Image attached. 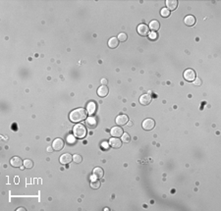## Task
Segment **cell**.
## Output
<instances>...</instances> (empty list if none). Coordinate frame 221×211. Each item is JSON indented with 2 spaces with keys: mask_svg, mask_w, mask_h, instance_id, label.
Masks as SVG:
<instances>
[{
  "mask_svg": "<svg viewBox=\"0 0 221 211\" xmlns=\"http://www.w3.org/2000/svg\"><path fill=\"white\" fill-rule=\"evenodd\" d=\"M69 118L71 122H74V123H79V122H82L84 120H86L88 118V113L84 108H77L70 113Z\"/></svg>",
  "mask_w": 221,
  "mask_h": 211,
  "instance_id": "cell-1",
  "label": "cell"
},
{
  "mask_svg": "<svg viewBox=\"0 0 221 211\" xmlns=\"http://www.w3.org/2000/svg\"><path fill=\"white\" fill-rule=\"evenodd\" d=\"M87 129L86 127H84L83 124H77V125L74 126V128H73V133H74V135L77 138V139H84V138H86L87 135Z\"/></svg>",
  "mask_w": 221,
  "mask_h": 211,
  "instance_id": "cell-2",
  "label": "cell"
},
{
  "mask_svg": "<svg viewBox=\"0 0 221 211\" xmlns=\"http://www.w3.org/2000/svg\"><path fill=\"white\" fill-rule=\"evenodd\" d=\"M155 127V122L152 119H145L143 122V129L145 131H151Z\"/></svg>",
  "mask_w": 221,
  "mask_h": 211,
  "instance_id": "cell-3",
  "label": "cell"
},
{
  "mask_svg": "<svg viewBox=\"0 0 221 211\" xmlns=\"http://www.w3.org/2000/svg\"><path fill=\"white\" fill-rule=\"evenodd\" d=\"M184 78L188 82H194L196 79V72L193 69H187L184 72Z\"/></svg>",
  "mask_w": 221,
  "mask_h": 211,
  "instance_id": "cell-4",
  "label": "cell"
},
{
  "mask_svg": "<svg viewBox=\"0 0 221 211\" xmlns=\"http://www.w3.org/2000/svg\"><path fill=\"white\" fill-rule=\"evenodd\" d=\"M138 32L140 36H147L149 34V28L145 24H141L138 27Z\"/></svg>",
  "mask_w": 221,
  "mask_h": 211,
  "instance_id": "cell-5",
  "label": "cell"
},
{
  "mask_svg": "<svg viewBox=\"0 0 221 211\" xmlns=\"http://www.w3.org/2000/svg\"><path fill=\"white\" fill-rule=\"evenodd\" d=\"M52 147L54 150L56 151H60L61 149H63V147H64V142H63V140L61 139L54 140L52 142Z\"/></svg>",
  "mask_w": 221,
  "mask_h": 211,
  "instance_id": "cell-6",
  "label": "cell"
},
{
  "mask_svg": "<svg viewBox=\"0 0 221 211\" xmlns=\"http://www.w3.org/2000/svg\"><path fill=\"white\" fill-rule=\"evenodd\" d=\"M128 122H129V118L125 114H120L116 118V123L118 126H124V125H126Z\"/></svg>",
  "mask_w": 221,
  "mask_h": 211,
  "instance_id": "cell-7",
  "label": "cell"
},
{
  "mask_svg": "<svg viewBox=\"0 0 221 211\" xmlns=\"http://www.w3.org/2000/svg\"><path fill=\"white\" fill-rule=\"evenodd\" d=\"M10 164L11 166H13V167L15 168H21L22 167V164H24V161H23L20 157L15 156L10 160Z\"/></svg>",
  "mask_w": 221,
  "mask_h": 211,
  "instance_id": "cell-8",
  "label": "cell"
},
{
  "mask_svg": "<svg viewBox=\"0 0 221 211\" xmlns=\"http://www.w3.org/2000/svg\"><path fill=\"white\" fill-rule=\"evenodd\" d=\"M109 145L112 148H120L122 145V140L118 138H111L109 140Z\"/></svg>",
  "mask_w": 221,
  "mask_h": 211,
  "instance_id": "cell-9",
  "label": "cell"
},
{
  "mask_svg": "<svg viewBox=\"0 0 221 211\" xmlns=\"http://www.w3.org/2000/svg\"><path fill=\"white\" fill-rule=\"evenodd\" d=\"M86 125L89 127L90 129H95L96 126H97V121L95 117L90 116L86 119Z\"/></svg>",
  "mask_w": 221,
  "mask_h": 211,
  "instance_id": "cell-10",
  "label": "cell"
},
{
  "mask_svg": "<svg viewBox=\"0 0 221 211\" xmlns=\"http://www.w3.org/2000/svg\"><path fill=\"white\" fill-rule=\"evenodd\" d=\"M151 96H150L149 94H147V93H145V94H143L142 96L140 97V103L142 105H145V106H147V105L150 104V102H151Z\"/></svg>",
  "mask_w": 221,
  "mask_h": 211,
  "instance_id": "cell-11",
  "label": "cell"
},
{
  "mask_svg": "<svg viewBox=\"0 0 221 211\" xmlns=\"http://www.w3.org/2000/svg\"><path fill=\"white\" fill-rule=\"evenodd\" d=\"M109 93V90H108V88L106 86H99V88H97V95L99 97H105L107 96V94Z\"/></svg>",
  "mask_w": 221,
  "mask_h": 211,
  "instance_id": "cell-12",
  "label": "cell"
},
{
  "mask_svg": "<svg viewBox=\"0 0 221 211\" xmlns=\"http://www.w3.org/2000/svg\"><path fill=\"white\" fill-rule=\"evenodd\" d=\"M73 157L70 153H64L63 155H61L60 157V163L61 164H69L72 161Z\"/></svg>",
  "mask_w": 221,
  "mask_h": 211,
  "instance_id": "cell-13",
  "label": "cell"
},
{
  "mask_svg": "<svg viewBox=\"0 0 221 211\" xmlns=\"http://www.w3.org/2000/svg\"><path fill=\"white\" fill-rule=\"evenodd\" d=\"M110 133H111L112 137L119 138L123 135V130H122L120 127H113V128L111 129V131H110Z\"/></svg>",
  "mask_w": 221,
  "mask_h": 211,
  "instance_id": "cell-14",
  "label": "cell"
},
{
  "mask_svg": "<svg viewBox=\"0 0 221 211\" xmlns=\"http://www.w3.org/2000/svg\"><path fill=\"white\" fill-rule=\"evenodd\" d=\"M178 6V1L177 0H166V7L169 11L170 10H175Z\"/></svg>",
  "mask_w": 221,
  "mask_h": 211,
  "instance_id": "cell-15",
  "label": "cell"
},
{
  "mask_svg": "<svg viewBox=\"0 0 221 211\" xmlns=\"http://www.w3.org/2000/svg\"><path fill=\"white\" fill-rule=\"evenodd\" d=\"M184 22H185V24L187 26H189V27H193V26L196 24V18H195L193 15H188L187 17H185Z\"/></svg>",
  "mask_w": 221,
  "mask_h": 211,
  "instance_id": "cell-16",
  "label": "cell"
},
{
  "mask_svg": "<svg viewBox=\"0 0 221 211\" xmlns=\"http://www.w3.org/2000/svg\"><path fill=\"white\" fill-rule=\"evenodd\" d=\"M87 111H88L89 115H93L95 114V112L96 111V104L95 102L91 101L88 103V106H87Z\"/></svg>",
  "mask_w": 221,
  "mask_h": 211,
  "instance_id": "cell-17",
  "label": "cell"
},
{
  "mask_svg": "<svg viewBox=\"0 0 221 211\" xmlns=\"http://www.w3.org/2000/svg\"><path fill=\"white\" fill-rule=\"evenodd\" d=\"M118 45H119V40L117 37H111V38L108 40V46L111 49L118 47Z\"/></svg>",
  "mask_w": 221,
  "mask_h": 211,
  "instance_id": "cell-18",
  "label": "cell"
},
{
  "mask_svg": "<svg viewBox=\"0 0 221 211\" xmlns=\"http://www.w3.org/2000/svg\"><path fill=\"white\" fill-rule=\"evenodd\" d=\"M149 28L152 30V32H156V30H158L159 29H160V24H159L158 21L153 20V21H151V22L149 23Z\"/></svg>",
  "mask_w": 221,
  "mask_h": 211,
  "instance_id": "cell-19",
  "label": "cell"
},
{
  "mask_svg": "<svg viewBox=\"0 0 221 211\" xmlns=\"http://www.w3.org/2000/svg\"><path fill=\"white\" fill-rule=\"evenodd\" d=\"M93 175L95 176L97 179H101L104 175V172H103V169H101L100 167H96L93 169Z\"/></svg>",
  "mask_w": 221,
  "mask_h": 211,
  "instance_id": "cell-20",
  "label": "cell"
},
{
  "mask_svg": "<svg viewBox=\"0 0 221 211\" xmlns=\"http://www.w3.org/2000/svg\"><path fill=\"white\" fill-rule=\"evenodd\" d=\"M66 140H67V142H68V144H69L70 145H73V144H75L77 142V138L75 137L74 135H68Z\"/></svg>",
  "mask_w": 221,
  "mask_h": 211,
  "instance_id": "cell-21",
  "label": "cell"
},
{
  "mask_svg": "<svg viewBox=\"0 0 221 211\" xmlns=\"http://www.w3.org/2000/svg\"><path fill=\"white\" fill-rule=\"evenodd\" d=\"M100 185H101V183L98 181L97 179L93 180V181H91V187H93V189H99V187H100Z\"/></svg>",
  "mask_w": 221,
  "mask_h": 211,
  "instance_id": "cell-22",
  "label": "cell"
},
{
  "mask_svg": "<svg viewBox=\"0 0 221 211\" xmlns=\"http://www.w3.org/2000/svg\"><path fill=\"white\" fill-rule=\"evenodd\" d=\"M34 167V162L30 159H25L24 160V168L26 169H32Z\"/></svg>",
  "mask_w": 221,
  "mask_h": 211,
  "instance_id": "cell-23",
  "label": "cell"
},
{
  "mask_svg": "<svg viewBox=\"0 0 221 211\" xmlns=\"http://www.w3.org/2000/svg\"><path fill=\"white\" fill-rule=\"evenodd\" d=\"M121 140L123 142H125V144H128V142L131 140V138H130V135H129V133H123V135H121Z\"/></svg>",
  "mask_w": 221,
  "mask_h": 211,
  "instance_id": "cell-24",
  "label": "cell"
},
{
  "mask_svg": "<svg viewBox=\"0 0 221 211\" xmlns=\"http://www.w3.org/2000/svg\"><path fill=\"white\" fill-rule=\"evenodd\" d=\"M170 13H171V12L168 10L167 8H166V7H165V8H162L161 10H160V15H161L163 18L169 17V16H170Z\"/></svg>",
  "mask_w": 221,
  "mask_h": 211,
  "instance_id": "cell-25",
  "label": "cell"
},
{
  "mask_svg": "<svg viewBox=\"0 0 221 211\" xmlns=\"http://www.w3.org/2000/svg\"><path fill=\"white\" fill-rule=\"evenodd\" d=\"M82 160H83V158H82L81 155H79V154H75L74 156H73V161H74L75 163H81Z\"/></svg>",
  "mask_w": 221,
  "mask_h": 211,
  "instance_id": "cell-26",
  "label": "cell"
},
{
  "mask_svg": "<svg viewBox=\"0 0 221 211\" xmlns=\"http://www.w3.org/2000/svg\"><path fill=\"white\" fill-rule=\"evenodd\" d=\"M149 37L150 40H156V39L158 38V34H157L155 32H151L149 34Z\"/></svg>",
  "mask_w": 221,
  "mask_h": 211,
  "instance_id": "cell-27",
  "label": "cell"
},
{
  "mask_svg": "<svg viewBox=\"0 0 221 211\" xmlns=\"http://www.w3.org/2000/svg\"><path fill=\"white\" fill-rule=\"evenodd\" d=\"M127 37H128V36H127V34H123V32H122V34H119V36H118V37H117V38H118L119 41L124 42V41L127 40Z\"/></svg>",
  "mask_w": 221,
  "mask_h": 211,
  "instance_id": "cell-28",
  "label": "cell"
},
{
  "mask_svg": "<svg viewBox=\"0 0 221 211\" xmlns=\"http://www.w3.org/2000/svg\"><path fill=\"white\" fill-rule=\"evenodd\" d=\"M109 142H102L101 144V147L103 149H105V150H107L108 148H109Z\"/></svg>",
  "mask_w": 221,
  "mask_h": 211,
  "instance_id": "cell-29",
  "label": "cell"
},
{
  "mask_svg": "<svg viewBox=\"0 0 221 211\" xmlns=\"http://www.w3.org/2000/svg\"><path fill=\"white\" fill-rule=\"evenodd\" d=\"M194 84H195V86H201V80H199V79H195V81H194Z\"/></svg>",
  "mask_w": 221,
  "mask_h": 211,
  "instance_id": "cell-30",
  "label": "cell"
},
{
  "mask_svg": "<svg viewBox=\"0 0 221 211\" xmlns=\"http://www.w3.org/2000/svg\"><path fill=\"white\" fill-rule=\"evenodd\" d=\"M101 84H103V86H105V84H107V80L106 79H102L101 80Z\"/></svg>",
  "mask_w": 221,
  "mask_h": 211,
  "instance_id": "cell-31",
  "label": "cell"
},
{
  "mask_svg": "<svg viewBox=\"0 0 221 211\" xmlns=\"http://www.w3.org/2000/svg\"><path fill=\"white\" fill-rule=\"evenodd\" d=\"M52 150H53V147L51 146V147H47V151L48 152H52Z\"/></svg>",
  "mask_w": 221,
  "mask_h": 211,
  "instance_id": "cell-32",
  "label": "cell"
},
{
  "mask_svg": "<svg viewBox=\"0 0 221 211\" xmlns=\"http://www.w3.org/2000/svg\"><path fill=\"white\" fill-rule=\"evenodd\" d=\"M127 124H128L129 127H132V126H133V123H132V122H129V123H127Z\"/></svg>",
  "mask_w": 221,
  "mask_h": 211,
  "instance_id": "cell-33",
  "label": "cell"
},
{
  "mask_svg": "<svg viewBox=\"0 0 221 211\" xmlns=\"http://www.w3.org/2000/svg\"><path fill=\"white\" fill-rule=\"evenodd\" d=\"M18 210H26V209H25V208H23V207H21V208H19Z\"/></svg>",
  "mask_w": 221,
  "mask_h": 211,
  "instance_id": "cell-34",
  "label": "cell"
}]
</instances>
